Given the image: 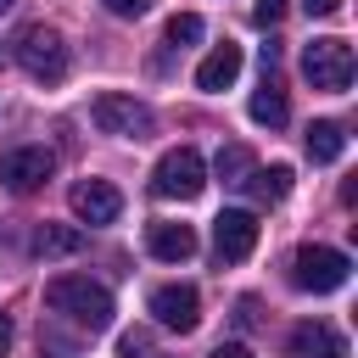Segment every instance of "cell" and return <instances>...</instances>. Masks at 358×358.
Here are the masks:
<instances>
[{"label":"cell","instance_id":"cell-22","mask_svg":"<svg viewBox=\"0 0 358 358\" xmlns=\"http://www.w3.org/2000/svg\"><path fill=\"white\" fill-rule=\"evenodd\" d=\"M145 347H151V336H145V330H129V336L117 341V352H123V358H134V352H145Z\"/></svg>","mask_w":358,"mask_h":358},{"label":"cell","instance_id":"cell-4","mask_svg":"<svg viewBox=\"0 0 358 358\" xmlns=\"http://www.w3.org/2000/svg\"><path fill=\"white\" fill-rule=\"evenodd\" d=\"M347 274H352V263H347V252H336V246H302V252L291 257V285H296V291H313V296L341 291Z\"/></svg>","mask_w":358,"mask_h":358},{"label":"cell","instance_id":"cell-1","mask_svg":"<svg viewBox=\"0 0 358 358\" xmlns=\"http://www.w3.org/2000/svg\"><path fill=\"white\" fill-rule=\"evenodd\" d=\"M45 308H50V313H67V319L84 324V330H106V324H112V291L95 285L90 274H56V280L45 285Z\"/></svg>","mask_w":358,"mask_h":358},{"label":"cell","instance_id":"cell-11","mask_svg":"<svg viewBox=\"0 0 358 358\" xmlns=\"http://www.w3.org/2000/svg\"><path fill=\"white\" fill-rule=\"evenodd\" d=\"M145 246H151V257H162V263H185V257H196V229H190V224H173V218H157V224L145 229Z\"/></svg>","mask_w":358,"mask_h":358},{"label":"cell","instance_id":"cell-23","mask_svg":"<svg viewBox=\"0 0 358 358\" xmlns=\"http://www.w3.org/2000/svg\"><path fill=\"white\" fill-rule=\"evenodd\" d=\"M207 358H252V347H241V341H218Z\"/></svg>","mask_w":358,"mask_h":358},{"label":"cell","instance_id":"cell-7","mask_svg":"<svg viewBox=\"0 0 358 358\" xmlns=\"http://www.w3.org/2000/svg\"><path fill=\"white\" fill-rule=\"evenodd\" d=\"M257 213H246V207H224L218 218H213V252H218V263H241V257H252V246H257Z\"/></svg>","mask_w":358,"mask_h":358},{"label":"cell","instance_id":"cell-8","mask_svg":"<svg viewBox=\"0 0 358 358\" xmlns=\"http://www.w3.org/2000/svg\"><path fill=\"white\" fill-rule=\"evenodd\" d=\"M50 173H56V157H50L45 145H17V151L0 157V179H6V190H17V196L39 190Z\"/></svg>","mask_w":358,"mask_h":358},{"label":"cell","instance_id":"cell-26","mask_svg":"<svg viewBox=\"0 0 358 358\" xmlns=\"http://www.w3.org/2000/svg\"><path fill=\"white\" fill-rule=\"evenodd\" d=\"M11 6H17V0H0V11H11Z\"/></svg>","mask_w":358,"mask_h":358},{"label":"cell","instance_id":"cell-6","mask_svg":"<svg viewBox=\"0 0 358 358\" xmlns=\"http://www.w3.org/2000/svg\"><path fill=\"white\" fill-rule=\"evenodd\" d=\"M90 117H95L101 134H117V140H145L151 134V106L134 101V95H117V90L95 95L90 101Z\"/></svg>","mask_w":358,"mask_h":358},{"label":"cell","instance_id":"cell-18","mask_svg":"<svg viewBox=\"0 0 358 358\" xmlns=\"http://www.w3.org/2000/svg\"><path fill=\"white\" fill-rule=\"evenodd\" d=\"M252 168H257V157H252L246 145H224V151H218V162H213V173H218L224 185H241Z\"/></svg>","mask_w":358,"mask_h":358},{"label":"cell","instance_id":"cell-13","mask_svg":"<svg viewBox=\"0 0 358 358\" xmlns=\"http://www.w3.org/2000/svg\"><path fill=\"white\" fill-rule=\"evenodd\" d=\"M291 358H347V341H341V330L313 319V324L291 330Z\"/></svg>","mask_w":358,"mask_h":358},{"label":"cell","instance_id":"cell-19","mask_svg":"<svg viewBox=\"0 0 358 358\" xmlns=\"http://www.w3.org/2000/svg\"><path fill=\"white\" fill-rule=\"evenodd\" d=\"M196 39H201V17H196V11L168 17V45H196Z\"/></svg>","mask_w":358,"mask_h":358},{"label":"cell","instance_id":"cell-2","mask_svg":"<svg viewBox=\"0 0 358 358\" xmlns=\"http://www.w3.org/2000/svg\"><path fill=\"white\" fill-rule=\"evenodd\" d=\"M201 185H207V162H201L196 145H173V151H162L157 168H151V190H157L162 201H196Z\"/></svg>","mask_w":358,"mask_h":358},{"label":"cell","instance_id":"cell-9","mask_svg":"<svg viewBox=\"0 0 358 358\" xmlns=\"http://www.w3.org/2000/svg\"><path fill=\"white\" fill-rule=\"evenodd\" d=\"M151 319H157L162 330H179V336L196 330V324H201V296H196V285H179V280H173V285H157V291H151Z\"/></svg>","mask_w":358,"mask_h":358},{"label":"cell","instance_id":"cell-17","mask_svg":"<svg viewBox=\"0 0 358 358\" xmlns=\"http://www.w3.org/2000/svg\"><path fill=\"white\" fill-rule=\"evenodd\" d=\"M34 252H39V257H73V252H84V229H73V224H45V229L34 235Z\"/></svg>","mask_w":358,"mask_h":358},{"label":"cell","instance_id":"cell-20","mask_svg":"<svg viewBox=\"0 0 358 358\" xmlns=\"http://www.w3.org/2000/svg\"><path fill=\"white\" fill-rule=\"evenodd\" d=\"M280 17H285V0H257V6H252V22H257V28H274Z\"/></svg>","mask_w":358,"mask_h":358},{"label":"cell","instance_id":"cell-12","mask_svg":"<svg viewBox=\"0 0 358 358\" xmlns=\"http://www.w3.org/2000/svg\"><path fill=\"white\" fill-rule=\"evenodd\" d=\"M235 78H241V45H218V50H207L201 67H196V90H207V95L229 90Z\"/></svg>","mask_w":358,"mask_h":358},{"label":"cell","instance_id":"cell-25","mask_svg":"<svg viewBox=\"0 0 358 358\" xmlns=\"http://www.w3.org/2000/svg\"><path fill=\"white\" fill-rule=\"evenodd\" d=\"M6 352H11V319L0 313V358H6Z\"/></svg>","mask_w":358,"mask_h":358},{"label":"cell","instance_id":"cell-16","mask_svg":"<svg viewBox=\"0 0 358 358\" xmlns=\"http://www.w3.org/2000/svg\"><path fill=\"white\" fill-rule=\"evenodd\" d=\"M341 151H347V129H341L336 117L308 123V157H313V162H336Z\"/></svg>","mask_w":358,"mask_h":358},{"label":"cell","instance_id":"cell-14","mask_svg":"<svg viewBox=\"0 0 358 358\" xmlns=\"http://www.w3.org/2000/svg\"><path fill=\"white\" fill-rule=\"evenodd\" d=\"M252 123H263V129H280L285 117H291V106H285V90H280V78H274V67H263V90L252 95Z\"/></svg>","mask_w":358,"mask_h":358},{"label":"cell","instance_id":"cell-15","mask_svg":"<svg viewBox=\"0 0 358 358\" xmlns=\"http://www.w3.org/2000/svg\"><path fill=\"white\" fill-rule=\"evenodd\" d=\"M291 179H296L291 162H274V168H252L241 185H246L257 201H285V196H291Z\"/></svg>","mask_w":358,"mask_h":358},{"label":"cell","instance_id":"cell-21","mask_svg":"<svg viewBox=\"0 0 358 358\" xmlns=\"http://www.w3.org/2000/svg\"><path fill=\"white\" fill-rule=\"evenodd\" d=\"M101 6H106L112 17H145V11H151V0H101Z\"/></svg>","mask_w":358,"mask_h":358},{"label":"cell","instance_id":"cell-3","mask_svg":"<svg viewBox=\"0 0 358 358\" xmlns=\"http://www.w3.org/2000/svg\"><path fill=\"white\" fill-rule=\"evenodd\" d=\"M17 62H22V73H28L34 84H62V78H67V45H62V34L45 28V22H28V28L17 34Z\"/></svg>","mask_w":358,"mask_h":358},{"label":"cell","instance_id":"cell-10","mask_svg":"<svg viewBox=\"0 0 358 358\" xmlns=\"http://www.w3.org/2000/svg\"><path fill=\"white\" fill-rule=\"evenodd\" d=\"M73 218L78 224H112L117 213H123V196H117V185H106V179H84V185H73Z\"/></svg>","mask_w":358,"mask_h":358},{"label":"cell","instance_id":"cell-24","mask_svg":"<svg viewBox=\"0 0 358 358\" xmlns=\"http://www.w3.org/2000/svg\"><path fill=\"white\" fill-rule=\"evenodd\" d=\"M302 11L308 17H330V11H341V0H302Z\"/></svg>","mask_w":358,"mask_h":358},{"label":"cell","instance_id":"cell-5","mask_svg":"<svg viewBox=\"0 0 358 358\" xmlns=\"http://www.w3.org/2000/svg\"><path fill=\"white\" fill-rule=\"evenodd\" d=\"M302 73H308L313 90L341 95L352 84V45L347 39H313V45H302Z\"/></svg>","mask_w":358,"mask_h":358}]
</instances>
